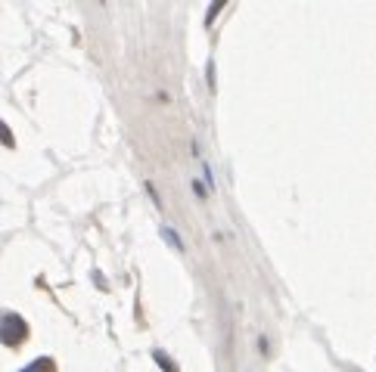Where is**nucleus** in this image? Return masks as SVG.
Wrapping results in <instances>:
<instances>
[{"label": "nucleus", "instance_id": "obj_2", "mask_svg": "<svg viewBox=\"0 0 376 372\" xmlns=\"http://www.w3.org/2000/svg\"><path fill=\"white\" fill-rule=\"evenodd\" d=\"M22 372H57V366H53V360L41 357V360H34V363H28Z\"/></svg>", "mask_w": 376, "mask_h": 372}, {"label": "nucleus", "instance_id": "obj_3", "mask_svg": "<svg viewBox=\"0 0 376 372\" xmlns=\"http://www.w3.org/2000/svg\"><path fill=\"white\" fill-rule=\"evenodd\" d=\"M0 143H3V146H13V134H10V127H7V124H3V121H0Z\"/></svg>", "mask_w": 376, "mask_h": 372}, {"label": "nucleus", "instance_id": "obj_1", "mask_svg": "<svg viewBox=\"0 0 376 372\" xmlns=\"http://www.w3.org/2000/svg\"><path fill=\"white\" fill-rule=\"evenodd\" d=\"M26 335H28V326H26V320H22V316L7 313L3 320H0V341H3V344L16 347V344H22V341H26Z\"/></svg>", "mask_w": 376, "mask_h": 372}, {"label": "nucleus", "instance_id": "obj_4", "mask_svg": "<svg viewBox=\"0 0 376 372\" xmlns=\"http://www.w3.org/2000/svg\"><path fill=\"white\" fill-rule=\"evenodd\" d=\"M162 236H165V239H168V242H171V245H175V248H177V251H184V242H181V239H177V236H175V233H171V229H168V227H165V229H162Z\"/></svg>", "mask_w": 376, "mask_h": 372}, {"label": "nucleus", "instance_id": "obj_5", "mask_svg": "<svg viewBox=\"0 0 376 372\" xmlns=\"http://www.w3.org/2000/svg\"><path fill=\"white\" fill-rule=\"evenodd\" d=\"M156 363H162V366H165V369H168V372H177V366L171 363V360L165 357V353H159V351H156Z\"/></svg>", "mask_w": 376, "mask_h": 372}]
</instances>
